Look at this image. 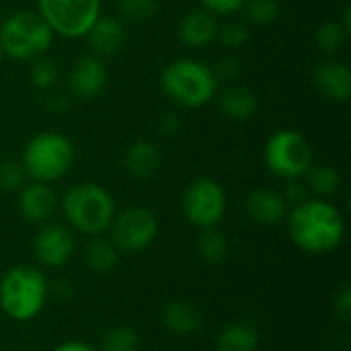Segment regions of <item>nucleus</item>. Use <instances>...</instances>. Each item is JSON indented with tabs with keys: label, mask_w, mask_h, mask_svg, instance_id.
Here are the masks:
<instances>
[{
	"label": "nucleus",
	"mask_w": 351,
	"mask_h": 351,
	"mask_svg": "<svg viewBox=\"0 0 351 351\" xmlns=\"http://www.w3.org/2000/svg\"><path fill=\"white\" fill-rule=\"evenodd\" d=\"M286 222L292 243L311 255L331 253L346 239V218L329 199L308 197L292 206Z\"/></svg>",
	"instance_id": "f257e3e1"
},
{
	"label": "nucleus",
	"mask_w": 351,
	"mask_h": 351,
	"mask_svg": "<svg viewBox=\"0 0 351 351\" xmlns=\"http://www.w3.org/2000/svg\"><path fill=\"white\" fill-rule=\"evenodd\" d=\"M16 208L23 220L29 224H47L60 208V199L49 183L27 181L16 191Z\"/></svg>",
	"instance_id": "ddd939ff"
},
{
	"label": "nucleus",
	"mask_w": 351,
	"mask_h": 351,
	"mask_svg": "<svg viewBox=\"0 0 351 351\" xmlns=\"http://www.w3.org/2000/svg\"><path fill=\"white\" fill-rule=\"evenodd\" d=\"M49 284L45 274L31 263L8 267L0 278V311L19 323L33 321L47 304Z\"/></svg>",
	"instance_id": "20e7f679"
},
{
	"label": "nucleus",
	"mask_w": 351,
	"mask_h": 351,
	"mask_svg": "<svg viewBox=\"0 0 351 351\" xmlns=\"http://www.w3.org/2000/svg\"><path fill=\"white\" fill-rule=\"evenodd\" d=\"M304 183L308 187V193L313 197L329 199L341 189V173L331 165H311V169L304 175Z\"/></svg>",
	"instance_id": "5701e85b"
},
{
	"label": "nucleus",
	"mask_w": 351,
	"mask_h": 351,
	"mask_svg": "<svg viewBox=\"0 0 351 351\" xmlns=\"http://www.w3.org/2000/svg\"><path fill=\"white\" fill-rule=\"evenodd\" d=\"M313 84L315 90L331 103L346 105L351 95V70L350 66L329 56L327 60L319 62L313 70Z\"/></svg>",
	"instance_id": "4468645a"
},
{
	"label": "nucleus",
	"mask_w": 351,
	"mask_h": 351,
	"mask_svg": "<svg viewBox=\"0 0 351 351\" xmlns=\"http://www.w3.org/2000/svg\"><path fill=\"white\" fill-rule=\"evenodd\" d=\"M158 237V218L144 206H132L115 214L109 226V241L125 253L148 249Z\"/></svg>",
	"instance_id": "9d476101"
},
{
	"label": "nucleus",
	"mask_w": 351,
	"mask_h": 351,
	"mask_svg": "<svg viewBox=\"0 0 351 351\" xmlns=\"http://www.w3.org/2000/svg\"><path fill=\"white\" fill-rule=\"evenodd\" d=\"M160 10L158 0H117V19L121 23L144 25L156 19Z\"/></svg>",
	"instance_id": "b1692460"
},
{
	"label": "nucleus",
	"mask_w": 351,
	"mask_h": 351,
	"mask_svg": "<svg viewBox=\"0 0 351 351\" xmlns=\"http://www.w3.org/2000/svg\"><path fill=\"white\" fill-rule=\"evenodd\" d=\"M82 259L93 274H109L119 261V249L109 239H103V234L90 237L82 249Z\"/></svg>",
	"instance_id": "412c9836"
},
{
	"label": "nucleus",
	"mask_w": 351,
	"mask_h": 351,
	"mask_svg": "<svg viewBox=\"0 0 351 351\" xmlns=\"http://www.w3.org/2000/svg\"><path fill=\"white\" fill-rule=\"evenodd\" d=\"M140 348V335L125 325L111 327L103 335L101 351H136Z\"/></svg>",
	"instance_id": "c85d7f7f"
},
{
	"label": "nucleus",
	"mask_w": 351,
	"mask_h": 351,
	"mask_svg": "<svg viewBox=\"0 0 351 351\" xmlns=\"http://www.w3.org/2000/svg\"><path fill=\"white\" fill-rule=\"evenodd\" d=\"M259 331L249 323H230L216 335L218 351H257Z\"/></svg>",
	"instance_id": "4be33fe9"
},
{
	"label": "nucleus",
	"mask_w": 351,
	"mask_h": 351,
	"mask_svg": "<svg viewBox=\"0 0 351 351\" xmlns=\"http://www.w3.org/2000/svg\"><path fill=\"white\" fill-rule=\"evenodd\" d=\"M333 308H335V315L339 321L343 323H350L351 321V288L348 284H343L339 288V292L335 294L333 298Z\"/></svg>",
	"instance_id": "f704fd0d"
},
{
	"label": "nucleus",
	"mask_w": 351,
	"mask_h": 351,
	"mask_svg": "<svg viewBox=\"0 0 351 351\" xmlns=\"http://www.w3.org/2000/svg\"><path fill=\"white\" fill-rule=\"evenodd\" d=\"M76 251L74 230L68 224L47 222L41 224L33 237V255L43 267H64Z\"/></svg>",
	"instance_id": "9b49d317"
},
{
	"label": "nucleus",
	"mask_w": 351,
	"mask_h": 351,
	"mask_svg": "<svg viewBox=\"0 0 351 351\" xmlns=\"http://www.w3.org/2000/svg\"><path fill=\"white\" fill-rule=\"evenodd\" d=\"M29 82L41 93H49L58 84V66L47 58H37L29 68Z\"/></svg>",
	"instance_id": "cd10ccee"
},
{
	"label": "nucleus",
	"mask_w": 351,
	"mask_h": 351,
	"mask_svg": "<svg viewBox=\"0 0 351 351\" xmlns=\"http://www.w3.org/2000/svg\"><path fill=\"white\" fill-rule=\"evenodd\" d=\"M53 37V31L37 10H14L0 25L2 53L19 62L43 58Z\"/></svg>",
	"instance_id": "423d86ee"
},
{
	"label": "nucleus",
	"mask_w": 351,
	"mask_h": 351,
	"mask_svg": "<svg viewBox=\"0 0 351 351\" xmlns=\"http://www.w3.org/2000/svg\"><path fill=\"white\" fill-rule=\"evenodd\" d=\"M212 70H214L218 80H234L239 76V72H241V64L232 56H222L216 62V66H212Z\"/></svg>",
	"instance_id": "72a5a7b5"
},
{
	"label": "nucleus",
	"mask_w": 351,
	"mask_h": 351,
	"mask_svg": "<svg viewBox=\"0 0 351 351\" xmlns=\"http://www.w3.org/2000/svg\"><path fill=\"white\" fill-rule=\"evenodd\" d=\"M282 195H284V199H286V204L292 208V206H298L300 202H304V199H308V197H313L311 193H308V187H306V183L302 181V179H294V181H286V185H284V189H282Z\"/></svg>",
	"instance_id": "473e14b6"
},
{
	"label": "nucleus",
	"mask_w": 351,
	"mask_h": 351,
	"mask_svg": "<svg viewBox=\"0 0 351 351\" xmlns=\"http://www.w3.org/2000/svg\"><path fill=\"white\" fill-rule=\"evenodd\" d=\"M123 167L136 181H150L162 167L160 148L150 140H136L123 152Z\"/></svg>",
	"instance_id": "a211bd4d"
},
{
	"label": "nucleus",
	"mask_w": 351,
	"mask_h": 351,
	"mask_svg": "<svg viewBox=\"0 0 351 351\" xmlns=\"http://www.w3.org/2000/svg\"><path fill=\"white\" fill-rule=\"evenodd\" d=\"M247 23H253L257 27L274 25L282 12L280 0H245L243 8Z\"/></svg>",
	"instance_id": "bb28decb"
},
{
	"label": "nucleus",
	"mask_w": 351,
	"mask_h": 351,
	"mask_svg": "<svg viewBox=\"0 0 351 351\" xmlns=\"http://www.w3.org/2000/svg\"><path fill=\"white\" fill-rule=\"evenodd\" d=\"M66 224L80 234L99 237L109 230L117 206L109 189L99 183L82 181L72 185L60 199Z\"/></svg>",
	"instance_id": "7ed1b4c3"
},
{
	"label": "nucleus",
	"mask_w": 351,
	"mask_h": 351,
	"mask_svg": "<svg viewBox=\"0 0 351 351\" xmlns=\"http://www.w3.org/2000/svg\"><path fill=\"white\" fill-rule=\"evenodd\" d=\"M76 162L74 142L60 132H39L31 136L23 148L21 165L27 179L39 183H56L64 179Z\"/></svg>",
	"instance_id": "39448f33"
},
{
	"label": "nucleus",
	"mask_w": 351,
	"mask_h": 351,
	"mask_svg": "<svg viewBox=\"0 0 351 351\" xmlns=\"http://www.w3.org/2000/svg\"><path fill=\"white\" fill-rule=\"evenodd\" d=\"M350 27L343 25V21H327L323 23L317 33H315V43L317 47L327 53V56H335L348 41L350 37Z\"/></svg>",
	"instance_id": "a878e982"
},
{
	"label": "nucleus",
	"mask_w": 351,
	"mask_h": 351,
	"mask_svg": "<svg viewBox=\"0 0 351 351\" xmlns=\"http://www.w3.org/2000/svg\"><path fill=\"white\" fill-rule=\"evenodd\" d=\"M204 323L202 311L189 300H173L162 311V325L175 335H191Z\"/></svg>",
	"instance_id": "aec40b11"
},
{
	"label": "nucleus",
	"mask_w": 351,
	"mask_h": 351,
	"mask_svg": "<svg viewBox=\"0 0 351 351\" xmlns=\"http://www.w3.org/2000/svg\"><path fill=\"white\" fill-rule=\"evenodd\" d=\"M93 53L99 58H111L121 51L125 43V23H121L115 14H99L84 35Z\"/></svg>",
	"instance_id": "f3484780"
},
{
	"label": "nucleus",
	"mask_w": 351,
	"mask_h": 351,
	"mask_svg": "<svg viewBox=\"0 0 351 351\" xmlns=\"http://www.w3.org/2000/svg\"><path fill=\"white\" fill-rule=\"evenodd\" d=\"M228 210L226 189L212 177H199L187 185L181 197L183 218L199 230L216 228Z\"/></svg>",
	"instance_id": "6e6552de"
},
{
	"label": "nucleus",
	"mask_w": 351,
	"mask_h": 351,
	"mask_svg": "<svg viewBox=\"0 0 351 351\" xmlns=\"http://www.w3.org/2000/svg\"><path fill=\"white\" fill-rule=\"evenodd\" d=\"M160 90L177 107L199 109L216 99L220 80L206 62L195 58H177L162 68Z\"/></svg>",
	"instance_id": "f03ea898"
},
{
	"label": "nucleus",
	"mask_w": 351,
	"mask_h": 351,
	"mask_svg": "<svg viewBox=\"0 0 351 351\" xmlns=\"http://www.w3.org/2000/svg\"><path fill=\"white\" fill-rule=\"evenodd\" d=\"M2 58H4V53H2V45H0V62H2Z\"/></svg>",
	"instance_id": "58836bf2"
},
{
	"label": "nucleus",
	"mask_w": 351,
	"mask_h": 351,
	"mask_svg": "<svg viewBox=\"0 0 351 351\" xmlns=\"http://www.w3.org/2000/svg\"><path fill=\"white\" fill-rule=\"evenodd\" d=\"M216 99H218V107L220 111L232 119V121H249L257 115V109H259V99L257 95L245 86V84H239V82H230L226 84L222 90L216 93Z\"/></svg>",
	"instance_id": "6ab92c4d"
},
{
	"label": "nucleus",
	"mask_w": 351,
	"mask_h": 351,
	"mask_svg": "<svg viewBox=\"0 0 351 351\" xmlns=\"http://www.w3.org/2000/svg\"><path fill=\"white\" fill-rule=\"evenodd\" d=\"M37 12L53 35L82 39L101 14V0H37Z\"/></svg>",
	"instance_id": "1a4fd4ad"
},
{
	"label": "nucleus",
	"mask_w": 351,
	"mask_h": 351,
	"mask_svg": "<svg viewBox=\"0 0 351 351\" xmlns=\"http://www.w3.org/2000/svg\"><path fill=\"white\" fill-rule=\"evenodd\" d=\"M263 162L278 179H304L306 171L315 162L313 146L298 130L284 128L267 138L263 146Z\"/></svg>",
	"instance_id": "0eeeda50"
},
{
	"label": "nucleus",
	"mask_w": 351,
	"mask_h": 351,
	"mask_svg": "<svg viewBox=\"0 0 351 351\" xmlns=\"http://www.w3.org/2000/svg\"><path fill=\"white\" fill-rule=\"evenodd\" d=\"M70 99H72V97L66 95V93H53V90H49L47 107L53 109V111H66L68 105H70Z\"/></svg>",
	"instance_id": "e433bc0d"
},
{
	"label": "nucleus",
	"mask_w": 351,
	"mask_h": 351,
	"mask_svg": "<svg viewBox=\"0 0 351 351\" xmlns=\"http://www.w3.org/2000/svg\"><path fill=\"white\" fill-rule=\"evenodd\" d=\"M51 351H97L93 346L84 343V341H64L60 346H56Z\"/></svg>",
	"instance_id": "4c0bfd02"
},
{
	"label": "nucleus",
	"mask_w": 351,
	"mask_h": 351,
	"mask_svg": "<svg viewBox=\"0 0 351 351\" xmlns=\"http://www.w3.org/2000/svg\"><path fill=\"white\" fill-rule=\"evenodd\" d=\"M109 80V70L105 60L95 53L80 56L68 72V93L70 97L90 101L99 97Z\"/></svg>",
	"instance_id": "f8f14e48"
},
{
	"label": "nucleus",
	"mask_w": 351,
	"mask_h": 351,
	"mask_svg": "<svg viewBox=\"0 0 351 351\" xmlns=\"http://www.w3.org/2000/svg\"><path fill=\"white\" fill-rule=\"evenodd\" d=\"M158 128L165 136H177L183 130V119L175 111H167L158 119Z\"/></svg>",
	"instance_id": "c9c22d12"
},
{
	"label": "nucleus",
	"mask_w": 351,
	"mask_h": 351,
	"mask_svg": "<svg viewBox=\"0 0 351 351\" xmlns=\"http://www.w3.org/2000/svg\"><path fill=\"white\" fill-rule=\"evenodd\" d=\"M251 33H249V27L245 23H239V21H228V23H222L218 27V41L224 45V47H230V49H237V47H243L247 41H249Z\"/></svg>",
	"instance_id": "c756f323"
},
{
	"label": "nucleus",
	"mask_w": 351,
	"mask_h": 351,
	"mask_svg": "<svg viewBox=\"0 0 351 351\" xmlns=\"http://www.w3.org/2000/svg\"><path fill=\"white\" fill-rule=\"evenodd\" d=\"M218 27H220L218 16H214L212 12L204 8H193L181 16L179 27H177V37L185 47L199 49L216 41Z\"/></svg>",
	"instance_id": "dca6fc26"
},
{
	"label": "nucleus",
	"mask_w": 351,
	"mask_h": 351,
	"mask_svg": "<svg viewBox=\"0 0 351 351\" xmlns=\"http://www.w3.org/2000/svg\"><path fill=\"white\" fill-rule=\"evenodd\" d=\"M199 4L214 16H230L243 8L245 0H199Z\"/></svg>",
	"instance_id": "2f4dec72"
},
{
	"label": "nucleus",
	"mask_w": 351,
	"mask_h": 351,
	"mask_svg": "<svg viewBox=\"0 0 351 351\" xmlns=\"http://www.w3.org/2000/svg\"><path fill=\"white\" fill-rule=\"evenodd\" d=\"M197 255L206 261V263H222L228 255V241L226 237L216 228H206L199 230V239H197Z\"/></svg>",
	"instance_id": "393cba45"
},
{
	"label": "nucleus",
	"mask_w": 351,
	"mask_h": 351,
	"mask_svg": "<svg viewBox=\"0 0 351 351\" xmlns=\"http://www.w3.org/2000/svg\"><path fill=\"white\" fill-rule=\"evenodd\" d=\"M25 183H27V173L21 160L0 162V189L2 191H19Z\"/></svg>",
	"instance_id": "7c9ffc66"
},
{
	"label": "nucleus",
	"mask_w": 351,
	"mask_h": 351,
	"mask_svg": "<svg viewBox=\"0 0 351 351\" xmlns=\"http://www.w3.org/2000/svg\"><path fill=\"white\" fill-rule=\"evenodd\" d=\"M245 214L257 226H276L286 220L290 206L286 204L282 191L269 187H257L245 197Z\"/></svg>",
	"instance_id": "2eb2a0df"
}]
</instances>
